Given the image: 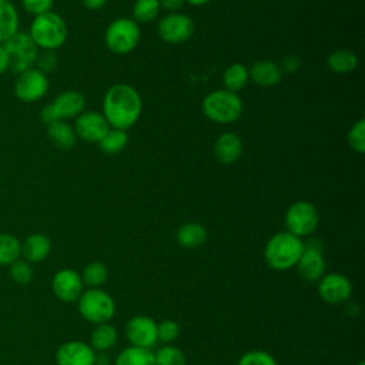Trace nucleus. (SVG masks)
Returning a JSON list of instances; mask_svg holds the SVG:
<instances>
[{"label":"nucleus","mask_w":365,"mask_h":365,"mask_svg":"<svg viewBox=\"0 0 365 365\" xmlns=\"http://www.w3.org/2000/svg\"><path fill=\"white\" fill-rule=\"evenodd\" d=\"M143 100L140 93L127 83L108 87L103 97V115L113 128L127 131L140 118Z\"/></svg>","instance_id":"1"},{"label":"nucleus","mask_w":365,"mask_h":365,"mask_svg":"<svg viewBox=\"0 0 365 365\" xmlns=\"http://www.w3.org/2000/svg\"><path fill=\"white\" fill-rule=\"evenodd\" d=\"M304 251V241L288 232L279 231L269 237L264 248V259L267 265L275 271H287L297 265Z\"/></svg>","instance_id":"2"},{"label":"nucleus","mask_w":365,"mask_h":365,"mask_svg":"<svg viewBox=\"0 0 365 365\" xmlns=\"http://www.w3.org/2000/svg\"><path fill=\"white\" fill-rule=\"evenodd\" d=\"M27 33L38 50L56 51L67 41L68 29L64 19L51 10L33 17Z\"/></svg>","instance_id":"3"},{"label":"nucleus","mask_w":365,"mask_h":365,"mask_svg":"<svg viewBox=\"0 0 365 365\" xmlns=\"http://www.w3.org/2000/svg\"><path fill=\"white\" fill-rule=\"evenodd\" d=\"M201 110L204 115L212 123L232 124L241 117L244 104L237 93L221 88L214 90L204 97Z\"/></svg>","instance_id":"4"},{"label":"nucleus","mask_w":365,"mask_h":365,"mask_svg":"<svg viewBox=\"0 0 365 365\" xmlns=\"http://www.w3.org/2000/svg\"><path fill=\"white\" fill-rule=\"evenodd\" d=\"M78 314L91 324L110 322L115 314L113 297L101 288H87L77 299Z\"/></svg>","instance_id":"5"},{"label":"nucleus","mask_w":365,"mask_h":365,"mask_svg":"<svg viewBox=\"0 0 365 365\" xmlns=\"http://www.w3.org/2000/svg\"><path fill=\"white\" fill-rule=\"evenodd\" d=\"M140 27L133 19L118 17L113 20L104 31L106 47L118 56L131 53L140 41Z\"/></svg>","instance_id":"6"},{"label":"nucleus","mask_w":365,"mask_h":365,"mask_svg":"<svg viewBox=\"0 0 365 365\" xmlns=\"http://www.w3.org/2000/svg\"><path fill=\"white\" fill-rule=\"evenodd\" d=\"M4 48L9 57V71L20 74L34 67L38 47L34 44L27 31H17L4 43Z\"/></svg>","instance_id":"7"},{"label":"nucleus","mask_w":365,"mask_h":365,"mask_svg":"<svg viewBox=\"0 0 365 365\" xmlns=\"http://www.w3.org/2000/svg\"><path fill=\"white\" fill-rule=\"evenodd\" d=\"M86 108V98L80 91L66 90L60 93L51 103L46 104L40 111V120L46 125L54 121H66L76 118Z\"/></svg>","instance_id":"8"},{"label":"nucleus","mask_w":365,"mask_h":365,"mask_svg":"<svg viewBox=\"0 0 365 365\" xmlns=\"http://www.w3.org/2000/svg\"><path fill=\"white\" fill-rule=\"evenodd\" d=\"M285 231L302 238L311 235L319 224V212L317 207L305 200L292 202L284 215Z\"/></svg>","instance_id":"9"},{"label":"nucleus","mask_w":365,"mask_h":365,"mask_svg":"<svg viewBox=\"0 0 365 365\" xmlns=\"http://www.w3.org/2000/svg\"><path fill=\"white\" fill-rule=\"evenodd\" d=\"M50 87V81L47 74L41 73L36 67H31L20 74H17L13 91L19 101L21 103H36L41 100Z\"/></svg>","instance_id":"10"},{"label":"nucleus","mask_w":365,"mask_h":365,"mask_svg":"<svg viewBox=\"0 0 365 365\" xmlns=\"http://www.w3.org/2000/svg\"><path fill=\"white\" fill-rule=\"evenodd\" d=\"M194 21L184 13H168L160 19L158 37L167 44H182L194 34Z\"/></svg>","instance_id":"11"},{"label":"nucleus","mask_w":365,"mask_h":365,"mask_svg":"<svg viewBox=\"0 0 365 365\" xmlns=\"http://www.w3.org/2000/svg\"><path fill=\"white\" fill-rule=\"evenodd\" d=\"M301 278L308 282H317L325 274V258L322 255V244L318 238H309L304 242V251L297 262Z\"/></svg>","instance_id":"12"},{"label":"nucleus","mask_w":365,"mask_h":365,"mask_svg":"<svg viewBox=\"0 0 365 365\" xmlns=\"http://www.w3.org/2000/svg\"><path fill=\"white\" fill-rule=\"evenodd\" d=\"M317 282L321 299L328 304H342L348 301L352 294L349 278L341 272H325Z\"/></svg>","instance_id":"13"},{"label":"nucleus","mask_w":365,"mask_h":365,"mask_svg":"<svg viewBox=\"0 0 365 365\" xmlns=\"http://www.w3.org/2000/svg\"><path fill=\"white\" fill-rule=\"evenodd\" d=\"M125 336L130 345L151 348L157 342V322L147 315H134L131 317L125 327Z\"/></svg>","instance_id":"14"},{"label":"nucleus","mask_w":365,"mask_h":365,"mask_svg":"<svg viewBox=\"0 0 365 365\" xmlns=\"http://www.w3.org/2000/svg\"><path fill=\"white\" fill-rule=\"evenodd\" d=\"M51 291L63 302H74L84 291L81 275L73 268H61L51 278Z\"/></svg>","instance_id":"15"},{"label":"nucleus","mask_w":365,"mask_h":365,"mask_svg":"<svg viewBox=\"0 0 365 365\" xmlns=\"http://www.w3.org/2000/svg\"><path fill=\"white\" fill-rule=\"evenodd\" d=\"M74 133L86 143H98L110 130L104 115L98 111H83L74 118Z\"/></svg>","instance_id":"16"},{"label":"nucleus","mask_w":365,"mask_h":365,"mask_svg":"<svg viewBox=\"0 0 365 365\" xmlns=\"http://www.w3.org/2000/svg\"><path fill=\"white\" fill-rule=\"evenodd\" d=\"M96 351L83 341L63 342L56 351L57 365H94Z\"/></svg>","instance_id":"17"},{"label":"nucleus","mask_w":365,"mask_h":365,"mask_svg":"<svg viewBox=\"0 0 365 365\" xmlns=\"http://www.w3.org/2000/svg\"><path fill=\"white\" fill-rule=\"evenodd\" d=\"M214 155L222 164L235 163L242 154V140L238 134L227 131L214 141Z\"/></svg>","instance_id":"18"},{"label":"nucleus","mask_w":365,"mask_h":365,"mask_svg":"<svg viewBox=\"0 0 365 365\" xmlns=\"http://www.w3.org/2000/svg\"><path fill=\"white\" fill-rule=\"evenodd\" d=\"M248 77L259 87H274L281 81L282 73L272 60H257L248 67Z\"/></svg>","instance_id":"19"},{"label":"nucleus","mask_w":365,"mask_h":365,"mask_svg":"<svg viewBox=\"0 0 365 365\" xmlns=\"http://www.w3.org/2000/svg\"><path fill=\"white\" fill-rule=\"evenodd\" d=\"M51 251V241L46 234L34 232L21 241V257L29 264L44 261Z\"/></svg>","instance_id":"20"},{"label":"nucleus","mask_w":365,"mask_h":365,"mask_svg":"<svg viewBox=\"0 0 365 365\" xmlns=\"http://www.w3.org/2000/svg\"><path fill=\"white\" fill-rule=\"evenodd\" d=\"M20 17L11 0H0V43L9 40L19 31Z\"/></svg>","instance_id":"21"},{"label":"nucleus","mask_w":365,"mask_h":365,"mask_svg":"<svg viewBox=\"0 0 365 365\" xmlns=\"http://www.w3.org/2000/svg\"><path fill=\"white\" fill-rule=\"evenodd\" d=\"M175 240L182 248H198L207 241V230L200 222H185L178 227Z\"/></svg>","instance_id":"22"},{"label":"nucleus","mask_w":365,"mask_h":365,"mask_svg":"<svg viewBox=\"0 0 365 365\" xmlns=\"http://www.w3.org/2000/svg\"><path fill=\"white\" fill-rule=\"evenodd\" d=\"M47 137L48 140L61 150H70L76 145L77 135L74 133L73 125L67 121H54L47 125Z\"/></svg>","instance_id":"23"},{"label":"nucleus","mask_w":365,"mask_h":365,"mask_svg":"<svg viewBox=\"0 0 365 365\" xmlns=\"http://www.w3.org/2000/svg\"><path fill=\"white\" fill-rule=\"evenodd\" d=\"M117 342V329L110 322L97 324L90 334V346L98 351H107Z\"/></svg>","instance_id":"24"},{"label":"nucleus","mask_w":365,"mask_h":365,"mask_svg":"<svg viewBox=\"0 0 365 365\" xmlns=\"http://www.w3.org/2000/svg\"><path fill=\"white\" fill-rule=\"evenodd\" d=\"M248 67L242 63H232L222 73V84L228 91L238 93L248 84Z\"/></svg>","instance_id":"25"},{"label":"nucleus","mask_w":365,"mask_h":365,"mask_svg":"<svg viewBox=\"0 0 365 365\" xmlns=\"http://www.w3.org/2000/svg\"><path fill=\"white\" fill-rule=\"evenodd\" d=\"M114 365H155L154 354L148 348L130 345L120 351Z\"/></svg>","instance_id":"26"},{"label":"nucleus","mask_w":365,"mask_h":365,"mask_svg":"<svg viewBox=\"0 0 365 365\" xmlns=\"http://www.w3.org/2000/svg\"><path fill=\"white\" fill-rule=\"evenodd\" d=\"M327 66L331 71L336 74H348L356 68L358 57L354 51L346 48L335 50L328 56Z\"/></svg>","instance_id":"27"},{"label":"nucleus","mask_w":365,"mask_h":365,"mask_svg":"<svg viewBox=\"0 0 365 365\" xmlns=\"http://www.w3.org/2000/svg\"><path fill=\"white\" fill-rule=\"evenodd\" d=\"M21 257V241L10 234L0 232V265L9 267Z\"/></svg>","instance_id":"28"},{"label":"nucleus","mask_w":365,"mask_h":365,"mask_svg":"<svg viewBox=\"0 0 365 365\" xmlns=\"http://www.w3.org/2000/svg\"><path fill=\"white\" fill-rule=\"evenodd\" d=\"M127 144H128L127 131L113 128V127H110V130L104 134V137L97 143L98 148L107 155L118 154L120 151H123L125 148Z\"/></svg>","instance_id":"29"},{"label":"nucleus","mask_w":365,"mask_h":365,"mask_svg":"<svg viewBox=\"0 0 365 365\" xmlns=\"http://www.w3.org/2000/svg\"><path fill=\"white\" fill-rule=\"evenodd\" d=\"M80 275H81V281H83L84 287L100 288L107 281L108 271L103 262L93 261L84 267V269Z\"/></svg>","instance_id":"30"},{"label":"nucleus","mask_w":365,"mask_h":365,"mask_svg":"<svg viewBox=\"0 0 365 365\" xmlns=\"http://www.w3.org/2000/svg\"><path fill=\"white\" fill-rule=\"evenodd\" d=\"M158 0H135L133 4V20L135 23H150L155 20L160 14Z\"/></svg>","instance_id":"31"},{"label":"nucleus","mask_w":365,"mask_h":365,"mask_svg":"<svg viewBox=\"0 0 365 365\" xmlns=\"http://www.w3.org/2000/svg\"><path fill=\"white\" fill-rule=\"evenodd\" d=\"M153 354L155 365H185V355L175 345L164 344Z\"/></svg>","instance_id":"32"},{"label":"nucleus","mask_w":365,"mask_h":365,"mask_svg":"<svg viewBox=\"0 0 365 365\" xmlns=\"http://www.w3.org/2000/svg\"><path fill=\"white\" fill-rule=\"evenodd\" d=\"M10 278L19 285H27L33 279V268L24 259H17L9 265Z\"/></svg>","instance_id":"33"},{"label":"nucleus","mask_w":365,"mask_h":365,"mask_svg":"<svg viewBox=\"0 0 365 365\" xmlns=\"http://www.w3.org/2000/svg\"><path fill=\"white\" fill-rule=\"evenodd\" d=\"M346 140L349 147L355 153L364 154L365 151V120L364 118H359L356 123L352 124V127L348 131Z\"/></svg>","instance_id":"34"},{"label":"nucleus","mask_w":365,"mask_h":365,"mask_svg":"<svg viewBox=\"0 0 365 365\" xmlns=\"http://www.w3.org/2000/svg\"><path fill=\"white\" fill-rule=\"evenodd\" d=\"M237 365H278L275 358L262 349H252V351H247L244 352Z\"/></svg>","instance_id":"35"},{"label":"nucleus","mask_w":365,"mask_h":365,"mask_svg":"<svg viewBox=\"0 0 365 365\" xmlns=\"http://www.w3.org/2000/svg\"><path fill=\"white\" fill-rule=\"evenodd\" d=\"M180 335V325L173 319H163L157 324V341L163 344L174 342Z\"/></svg>","instance_id":"36"},{"label":"nucleus","mask_w":365,"mask_h":365,"mask_svg":"<svg viewBox=\"0 0 365 365\" xmlns=\"http://www.w3.org/2000/svg\"><path fill=\"white\" fill-rule=\"evenodd\" d=\"M57 63H58V58H57L56 51H51V50H40L38 54H37L34 67H36L37 70H40L41 73L48 74L50 71H53V70L57 67Z\"/></svg>","instance_id":"37"},{"label":"nucleus","mask_w":365,"mask_h":365,"mask_svg":"<svg viewBox=\"0 0 365 365\" xmlns=\"http://www.w3.org/2000/svg\"><path fill=\"white\" fill-rule=\"evenodd\" d=\"M20 3L26 13L36 17L47 11H51L54 0H20Z\"/></svg>","instance_id":"38"},{"label":"nucleus","mask_w":365,"mask_h":365,"mask_svg":"<svg viewBox=\"0 0 365 365\" xmlns=\"http://www.w3.org/2000/svg\"><path fill=\"white\" fill-rule=\"evenodd\" d=\"M278 66H279L282 74L284 73L285 74H292V73H295L301 67V60H299V57H297L294 54H289V56L284 57L281 64H278Z\"/></svg>","instance_id":"39"},{"label":"nucleus","mask_w":365,"mask_h":365,"mask_svg":"<svg viewBox=\"0 0 365 365\" xmlns=\"http://www.w3.org/2000/svg\"><path fill=\"white\" fill-rule=\"evenodd\" d=\"M158 1H160V7L167 10L168 13H178L185 3V0H158Z\"/></svg>","instance_id":"40"},{"label":"nucleus","mask_w":365,"mask_h":365,"mask_svg":"<svg viewBox=\"0 0 365 365\" xmlns=\"http://www.w3.org/2000/svg\"><path fill=\"white\" fill-rule=\"evenodd\" d=\"M9 71V57L4 48V44L0 43V76Z\"/></svg>","instance_id":"41"},{"label":"nucleus","mask_w":365,"mask_h":365,"mask_svg":"<svg viewBox=\"0 0 365 365\" xmlns=\"http://www.w3.org/2000/svg\"><path fill=\"white\" fill-rule=\"evenodd\" d=\"M87 10H100L106 6L107 0H80Z\"/></svg>","instance_id":"42"},{"label":"nucleus","mask_w":365,"mask_h":365,"mask_svg":"<svg viewBox=\"0 0 365 365\" xmlns=\"http://www.w3.org/2000/svg\"><path fill=\"white\" fill-rule=\"evenodd\" d=\"M111 358L107 354V351H98L94 355V365H110Z\"/></svg>","instance_id":"43"},{"label":"nucleus","mask_w":365,"mask_h":365,"mask_svg":"<svg viewBox=\"0 0 365 365\" xmlns=\"http://www.w3.org/2000/svg\"><path fill=\"white\" fill-rule=\"evenodd\" d=\"M211 0H185V3L191 4V6H204L207 3H210Z\"/></svg>","instance_id":"44"},{"label":"nucleus","mask_w":365,"mask_h":365,"mask_svg":"<svg viewBox=\"0 0 365 365\" xmlns=\"http://www.w3.org/2000/svg\"><path fill=\"white\" fill-rule=\"evenodd\" d=\"M355 365H365V361H358Z\"/></svg>","instance_id":"45"}]
</instances>
